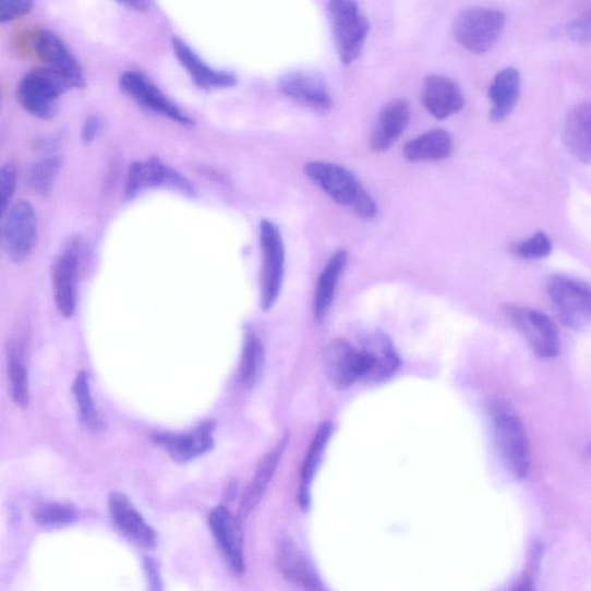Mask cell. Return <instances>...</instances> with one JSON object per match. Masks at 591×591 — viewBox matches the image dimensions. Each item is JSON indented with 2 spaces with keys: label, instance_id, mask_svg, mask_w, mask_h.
<instances>
[{
  "label": "cell",
  "instance_id": "obj_1",
  "mask_svg": "<svg viewBox=\"0 0 591 591\" xmlns=\"http://www.w3.org/2000/svg\"><path fill=\"white\" fill-rule=\"evenodd\" d=\"M304 172L335 203L349 207L363 219L376 218V202L350 170L338 165L315 161L307 164Z\"/></svg>",
  "mask_w": 591,
  "mask_h": 591
},
{
  "label": "cell",
  "instance_id": "obj_2",
  "mask_svg": "<svg viewBox=\"0 0 591 591\" xmlns=\"http://www.w3.org/2000/svg\"><path fill=\"white\" fill-rule=\"evenodd\" d=\"M487 409L506 465L517 479H526L530 471V450L518 412L500 399L491 400Z\"/></svg>",
  "mask_w": 591,
  "mask_h": 591
},
{
  "label": "cell",
  "instance_id": "obj_3",
  "mask_svg": "<svg viewBox=\"0 0 591 591\" xmlns=\"http://www.w3.org/2000/svg\"><path fill=\"white\" fill-rule=\"evenodd\" d=\"M329 24L341 62L350 65L363 52L371 25L357 0H328Z\"/></svg>",
  "mask_w": 591,
  "mask_h": 591
},
{
  "label": "cell",
  "instance_id": "obj_4",
  "mask_svg": "<svg viewBox=\"0 0 591 591\" xmlns=\"http://www.w3.org/2000/svg\"><path fill=\"white\" fill-rule=\"evenodd\" d=\"M71 89L64 79L46 68L27 73L16 91L17 101L39 120H51L56 114L59 98Z\"/></svg>",
  "mask_w": 591,
  "mask_h": 591
},
{
  "label": "cell",
  "instance_id": "obj_5",
  "mask_svg": "<svg viewBox=\"0 0 591 591\" xmlns=\"http://www.w3.org/2000/svg\"><path fill=\"white\" fill-rule=\"evenodd\" d=\"M504 12L489 8H469L456 19L455 35L457 41L468 51L483 55L497 44L504 27Z\"/></svg>",
  "mask_w": 591,
  "mask_h": 591
},
{
  "label": "cell",
  "instance_id": "obj_6",
  "mask_svg": "<svg viewBox=\"0 0 591 591\" xmlns=\"http://www.w3.org/2000/svg\"><path fill=\"white\" fill-rule=\"evenodd\" d=\"M261 303L264 311L277 304L284 286L286 249L280 228L269 220L261 224Z\"/></svg>",
  "mask_w": 591,
  "mask_h": 591
},
{
  "label": "cell",
  "instance_id": "obj_7",
  "mask_svg": "<svg viewBox=\"0 0 591 591\" xmlns=\"http://www.w3.org/2000/svg\"><path fill=\"white\" fill-rule=\"evenodd\" d=\"M82 242L72 238L56 255L51 268L53 300L59 313L71 318L77 305Z\"/></svg>",
  "mask_w": 591,
  "mask_h": 591
},
{
  "label": "cell",
  "instance_id": "obj_8",
  "mask_svg": "<svg viewBox=\"0 0 591 591\" xmlns=\"http://www.w3.org/2000/svg\"><path fill=\"white\" fill-rule=\"evenodd\" d=\"M547 293L559 319L570 328L591 324V288L564 275H554L547 281Z\"/></svg>",
  "mask_w": 591,
  "mask_h": 591
},
{
  "label": "cell",
  "instance_id": "obj_9",
  "mask_svg": "<svg viewBox=\"0 0 591 591\" xmlns=\"http://www.w3.org/2000/svg\"><path fill=\"white\" fill-rule=\"evenodd\" d=\"M4 249L15 264H23L33 253L37 240V216L27 201L13 203L2 220Z\"/></svg>",
  "mask_w": 591,
  "mask_h": 591
},
{
  "label": "cell",
  "instance_id": "obj_10",
  "mask_svg": "<svg viewBox=\"0 0 591 591\" xmlns=\"http://www.w3.org/2000/svg\"><path fill=\"white\" fill-rule=\"evenodd\" d=\"M505 312L510 323L541 359H554L559 353L558 329L546 314L528 307L507 305Z\"/></svg>",
  "mask_w": 591,
  "mask_h": 591
},
{
  "label": "cell",
  "instance_id": "obj_11",
  "mask_svg": "<svg viewBox=\"0 0 591 591\" xmlns=\"http://www.w3.org/2000/svg\"><path fill=\"white\" fill-rule=\"evenodd\" d=\"M121 89L143 109L159 114L166 120L182 126H191L192 118L157 87L150 79L140 71L123 73L120 81Z\"/></svg>",
  "mask_w": 591,
  "mask_h": 591
},
{
  "label": "cell",
  "instance_id": "obj_12",
  "mask_svg": "<svg viewBox=\"0 0 591 591\" xmlns=\"http://www.w3.org/2000/svg\"><path fill=\"white\" fill-rule=\"evenodd\" d=\"M156 188L172 189L184 195H194L193 185L182 176L162 161L149 159L134 162L129 169L125 184L128 198H135L147 190Z\"/></svg>",
  "mask_w": 591,
  "mask_h": 591
},
{
  "label": "cell",
  "instance_id": "obj_13",
  "mask_svg": "<svg viewBox=\"0 0 591 591\" xmlns=\"http://www.w3.org/2000/svg\"><path fill=\"white\" fill-rule=\"evenodd\" d=\"M324 362L327 377L335 387L347 388L365 379L367 364L361 346L334 341L325 351Z\"/></svg>",
  "mask_w": 591,
  "mask_h": 591
},
{
  "label": "cell",
  "instance_id": "obj_14",
  "mask_svg": "<svg viewBox=\"0 0 591 591\" xmlns=\"http://www.w3.org/2000/svg\"><path fill=\"white\" fill-rule=\"evenodd\" d=\"M34 49L46 67L61 75L71 89L85 86L83 69L61 37L41 31L34 38Z\"/></svg>",
  "mask_w": 591,
  "mask_h": 591
},
{
  "label": "cell",
  "instance_id": "obj_15",
  "mask_svg": "<svg viewBox=\"0 0 591 591\" xmlns=\"http://www.w3.org/2000/svg\"><path fill=\"white\" fill-rule=\"evenodd\" d=\"M280 92L307 108L326 111L333 107L331 96L323 77L306 71H293L280 77Z\"/></svg>",
  "mask_w": 591,
  "mask_h": 591
},
{
  "label": "cell",
  "instance_id": "obj_16",
  "mask_svg": "<svg viewBox=\"0 0 591 591\" xmlns=\"http://www.w3.org/2000/svg\"><path fill=\"white\" fill-rule=\"evenodd\" d=\"M367 361L364 383L379 384L389 381L400 367L399 354L383 331L366 334L360 341Z\"/></svg>",
  "mask_w": 591,
  "mask_h": 591
},
{
  "label": "cell",
  "instance_id": "obj_17",
  "mask_svg": "<svg viewBox=\"0 0 591 591\" xmlns=\"http://www.w3.org/2000/svg\"><path fill=\"white\" fill-rule=\"evenodd\" d=\"M208 526L236 574L245 570L243 533L241 526L227 507L218 506L208 516Z\"/></svg>",
  "mask_w": 591,
  "mask_h": 591
},
{
  "label": "cell",
  "instance_id": "obj_18",
  "mask_svg": "<svg viewBox=\"0 0 591 591\" xmlns=\"http://www.w3.org/2000/svg\"><path fill=\"white\" fill-rule=\"evenodd\" d=\"M215 424L212 421L196 427L190 433L174 435V433H155L152 441L169 451L176 462H189L205 455L214 446L213 431Z\"/></svg>",
  "mask_w": 591,
  "mask_h": 591
},
{
  "label": "cell",
  "instance_id": "obj_19",
  "mask_svg": "<svg viewBox=\"0 0 591 591\" xmlns=\"http://www.w3.org/2000/svg\"><path fill=\"white\" fill-rule=\"evenodd\" d=\"M172 49L196 86L210 91L231 88L238 84L232 73L212 69L180 37L172 38Z\"/></svg>",
  "mask_w": 591,
  "mask_h": 591
},
{
  "label": "cell",
  "instance_id": "obj_20",
  "mask_svg": "<svg viewBox=\"0 0 591 591\" xmlns=\"http://www.w3.org/2000/svg\"><path fill=\"white\" fill-rule=\"evenodd\" d=\"M422 102L437 120L456 114L465 106V97L459 86L444 75H427L422 91Z\"/></svg>",
  "mask_w": 591,
  "mask_h": 591
},
{
  "label": "cell",
  "instance_id": "obj_21",
  "mask_svg": "<svg viewBox=\"0 0 591 591\" xmlns=\"http://www.w3.org/2000/svg\"><path fill=\"white\" fill-rule=\"evenodd\" d=\"M109 510L116 526L131 541L147 548L155 547V531L125 495L120 494V492H113L109 497Z\"/></svg>",
  "mask_w": 591,
  "mask_h": 591
},
{
  "label": "cell",
  "instance_id": "obj_22",
  "mask_svg": "<svg viewBox=\"0 0 591 591\" xmlns=\"http://www.w3.org/2000/svg\"><path fill=\"white\" fill-rule=\"evenodd\" d=\"M277 566L279 572L290 583L305 589L319 590L324 584L314 569L312 563L302 548L292 540H285L278 548Z\"/></svg>",
  "mask_w": 591,
  "mask_h": 591
},
{
  "label": "cell",
  "instance_id": "obj_23",
  "mask_svg": "<svg viewBox=\"0 0 591 591\" xmlns=\"http://www.w3.org/2000/svg\"><path fill=\"white\" fill-rule=\"evenodd\" d=\"M564 144L576 160L591 165V102L576 106L567 113Z\"/></svg>",
  "mask_w": 591,
  "mask_h": 591
},
{
  "label": "cell",
  "instance_id": "obj_24",
  "mask_svg": "<svg viewBox=\"0 0 591 591\" xmlns=\"http://www.w3.org/2000/svg\"><path fill=\"white\" fill-rule=\"evenodd\" d=\"M410 120V107L406 100H396L386 105L379 113L376 126L371 135V147L383 153L396 144Z\"/></svg>",
  "mask_w": 591,
  "mask_h": 591
},
{
  "label": "cell",
  "instance_id": "obj_25",
  "mask_svg": "<svg viewBox=\"0 0 591 591\" xmlns=\"http://www.w3.org/2000/svg\"><path fill=\"white\" fill-rule=\"evenodd\" d=\"M521 92V75L515 68L499 71L489 87V98L492 102L490 118L492 122L500 123L515 110Z\"/></svg>",
  "mask_w": 591,
  "mask_h": 591
},
{
  "label": "cell",
  "instance_id": "obj_26",
  "mask_svg": "<svg viewBox=\"0 0 591 591\" xmlns=\"http://www.w3.org/2000/svg\"><path fill=\"white\" fill-rule=\"evenodd\" d=\"M287 444L288 438H282L277 446L267 453L261 460L257 469H255L254 475L246 486L240 503V516L243 518L248 517L262 502L275 472H277Z\"/></svg>",
  "mask_w": 591,
  "mask_h": 591
},
{
  "label": "cell",
  "instance_id": "obj_27",
  "mask_svg": "<svg viewBox=\"0 0 591 591\" xmlns=\"http://www.w3.org/2000/svg\"><path fill=\"white\" fill-rule=\"evenodd\" d=\"M453 150V140L444 130H432L409 142L405 149V159L409 162L442 161Z\"/></svg>",
  "mask_w": 591,
  "mask_h": 591
},
{
  "label": "cell",
  "instance_id": "obj_28",
  "mask_svg": "<svg viewBox=\"0 0 591 591\" xmlns=\"http://www.w3.org/2000/svg\"><path fill=\"white\" fill-rule=\"evenodd\" d=\"M348 262V253L345 250L335 252L318 279L314 293L315 319L322 322L328 312L337 290L338 282Z\"/></svg>",
  "mask_w": 591,
  "mask_h": 591
},
{
  "label": "cell",
  "instance_id": "obj_29",
  "mask_svg": "<svg viewBox=\"0 0 591 591\" xmlns=\"http://www.w3.org/2000/svg\"><path fill=\"white\" fill-rule=\"evenodd\" d=\"M331 436V424L322 423L315 432L313 441L306 453L302 470L300 485V504L307 509L311 502V485L317 474L318 468L324 459L326 447Z\"/></svg>",
  "mask_w": 591,
  "mask_h": 591
},
{
  "label": "cell",
  "instance_id": "obj_30",
  "mask_svg": "<svg viewBox=\"0 0 591 591\" xmlns=\"http://www.w3.org/2000/svg\"><path fill=\"white\" fill-rule=\"evenodd\" d=\"M265 365V348L258 335L248 329L245 333L241 365L240 381L245 387H252L262 377Z\"/></svg>",
  "mask_w": 591,
  "mask_h": 591
},
{
  "label": "cell",
  "instance_id": "obj_31",
  "mask_svg": "<svg viewBox=\"0 0 591 591\" xmlns=\"http://www.w3.org/2000/svg\"><path fill=\"white\" fill-rule=\"evenodd\" d=\"M9 374L14 403L20 408H26L29 403L28 372L23 349L19 346H12L10 349Z\"/></svg>",
  "mask_w": 591,
  "mask_h": 591
},
{
  "label": "cell",
  "instance_id": "obj_32",
  "mask_svg": "<svg viewBox=\"0 0 591 591\" xmlns=\"http://www.w3.org/2000/svg\"><path fill=\"white\" fill-rule=\"evenodd\" d=\"M61 166V159L55 155L46 156L34 164L28 172V183L32 190L38 195L48 196L53 189Z\"/></svg>",
  "mask_w": 591,
  "mask_h": 591
},
{
  "label": "cell",
  "instance_id": "obj_33",
  "mask_svg": "<svg viewBox=\"0 0 591 591\" xmlns=\"http://www.w3.org/2000/svg\"><path fill=\"white\" fill-rule=\"evenodd\" d=\"M88 379V374L85 371L79 373L73 383V393L82 419L91 426H96L98 415Z\"/></svg>",
  "mask_w": 591,
  "mask_h": 591
},
{
  "label": "cell",
  "instance_id": "obj_34",
  "mask_svg": "<svg viewBox=\"0 0 591 591\" xmlns=\"http://www.w3.org/2000/svg\"><path fill=\"white\" fill-rule=\"evenodd\" d=\"M34 519L41 526L62 527L72 523L75 520V514L68 506L50 504L36 509Z\"/></svg>",
  "mask_w": 591,
  "mask_h": 591
},
{
  "label": "cell",
  "instance_id": "obj_35",
  "mask_svg": "<svg viewBox=\"0 0 591 591\" xmlns=\"http://www.w3.org/2000/svg\"><path fill=\"white\" fill-rule=\"evenodd\" d=\"M515 252L519 257L528 261H541L547 258L553 252V243L543 232H538L527 241L516 245Z\"/></svg>",
  "mask_w": 591,
  "mask_h": 591
},
{
  "label": "cell",
  "instance_id": "obj_36",
  "mask_svg": "<svg viewBox=\"0 0 591 591\" xmlns=\"http://www.w3.org/2000/svg\"><path fill=\"white\" fill-rule=\"evenodd\" d=\"M570 41L578 46L591 45V5L582 15L569 22L566 28Z\"/></svg>",
  "mask_w": 591,
  "mask_h": 591
},
{
  "label": "cell",
  "instance_id": "obj_37",
  "mask_svg": "<svg viewBox=\"0 0 591 591\" xmlns=\"http://www.w3.org/2000/svg\"><path fill=\"white\" fill-rule=\"evenodd\" d=\"M17 184V171L13 164H5L0 169V206L4 213L13 203Z\"/></svg>",
  "mask_w": 591,
  "mask_h": 591
},
{
  "label": "cell",
  "instance_id": "obj_38",
  "mask_svg": "<svg viewBox=\"0 0 591 591\" xmlns=\"http://www.w3.org/2000/svg\"><path fill=\"white\" fill-rule=\"evenodd\" d=\"M34 0H0V23L7 24L29 13Z\"/></svg>",
  "mask_w": 591,
  "mask_h": 591
},
{
  "label": "cell",
  "instance_id": "obj_39",
  "mask_svg": "<svg viewBox=\"0 0 591 591\" xmlns=\"http://www.w3.org/2000/svg\"><path fill=\"white\" fill-rule=\"evenodd\" d=\"M102 128L104 122L100 116H89L82 128V142L86 145L94 143L98 135H100Z\"/></svg>",
  "mask_w": 591,
  "mask_h": 591
},
{
  "label": "cell",
  "instance_id": "obj_40",
  "mask_svg": "<svg viewBox=\"0 0 591 591\" xmlns=\"http://www.w3.org/2000/svg\"><path fill=\"white\" fill-rule=\"evenodd\" d=\"M116 2L136 12H146L150 8V0H116Z\"/></svg>",
  "mask_w": 591,
  "mask_h": 591
},
{
  "label": "cell",
  "instance_id": "obj_41",
  "mask_svg": "<svg viewBox=\"0 0 591 591\" xmlns=\"http://www.w3.org/2000/svg\"><path fill=\"white\" fill-rule=\"evenodd\" d=\"M590 455H591V447H590Z\"/></svg>",
  "mask_w": 591,
  "mask_h": 591
}]
</instances>
